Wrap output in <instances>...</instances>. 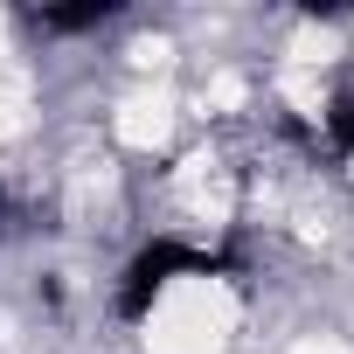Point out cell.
I'll return each mask as SVG.
<instances>
[{"mask_svg":"<svg viewBox=\"0 0 354 354\" xmlns=\"http://www.w3.org/2000/svg\"><path fill=\"white\" fill-rule=\"evenodd\" d=\"M326 146L333 153H354V91H340L326 104Z\"/></svg>","mask_w":354,"mask_h":354,"instance_id":"3957f363","label":"cell"},{"mask_svg":"<svg viewBox=\"0 0 354 354\" xmlns=\"http://www.w3.org/2000/svg\"><path fill=\"white\" fill-rule=\"evenodd\" d=\"M181 271H216V257H202V250H188V243H174V236H160V243H146L132 264H125V285H118V313L125 319H139L160 292H167V278H181Z\"/></svg>","mask_w":354,"mask_h":354,"instance_id":"6da1fadb","label":"cell"},{"mask_svg":"<svg viewBox=\"0 0 354 354\" xmlns=\"http://www.w3.org/2000/svg\"><path fill=\"white\" fill-rule=\"evenodd\" d=\"M118 8H111V0H91V8H42L35 21L42 28H97V21H111Z\"/></svg>","mask_w":354,"mask_h":354,"instance_id":"7a4b0ae2","label":"cell"}]
</instances>
